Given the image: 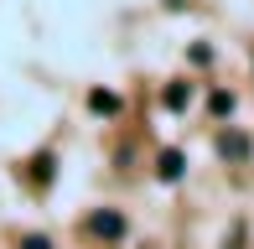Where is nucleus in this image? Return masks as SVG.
I'll return each instance as SVG.
<instances>
[{"instance_id":"obj_1","label":"nucleus","mask_w":254,"mask_h":249,"mask_svg":"<svg viewBox=\"0 0 254 249\" xmlns=\"http://www.w3.org/2000/svg\"><path fill=\"white\" fill-rule=\"evenodd\" d=\"M83 234H94V239H125V213L114 208H99L83 218Z\"/></svg>"},{"instance_id":"obj_2","label":"nucleus","mask_w":254,"mask_h":249,"mask_svg":"<svg viewBox=\"0 0 254 249\" xmlns=\"http://www.w3.org/2000/svg\"><path fill=\"white\" fill-rule=\"evenodd\" d=\"M218 156H223V161H249V135L223 130V135H218Z\"/></svg>"},{"instance_id":"obj_3","label":"nucleus","mask_w":254,"mask_h":249,"mask_svg":"<svg viewBox=\"0 0 254 249\" xmlns=\"http://www.w3.org/2000/svg\"><path fill=\"white\" fill-rule=\"evenodd\" d=\"M156 172H161V182H177V177L187 172V161H182V151H161V166H156Z\"/></svg>"},{"instance_id":"obj_4","label":"nucleus","mask_w":254,"mask_h":249,"mask_svg":"<svg viewBox=\"0 0 254 249\" xmlns=\"http://www.w3.org/2000/svg\"><path fill=\"white\" fill-rule=\"evenodd\" d=\"M88 109H99V115H120V94H109V88H94V94H88Z\"/></svg>"},{"instance_id":"obj_5","label":"nucleus","mask_w":254,"mask_h":249,"mask_svg":"<svg viewBox=\"0 0 254 249\" xmlns=\"http://www.w3.org/2000/svg\"><path fill=\"white\" fill-rule=\"evenodd\" d=\"M161 99H166V109H187V104H192V88H187V83H171Z\"/></svg>"},{"instance_id":"obj_6","label":"nucleus","mask_w":254,"mask_h":249,"mask_svg":"<svg viewBox=\"0 0 254 249\" xmlns=\"http://www.w3.org/2000/svg\"><path fill=\"white\" fill-rule=\"evenodd\" d=\"M31 177H37V182H52V156H37V161H31Z\"/></svg>"},{"instance_id":"obj_7","label":"nucleus","mask_w":254,"mask_h":249,"mask_svg":"<svg viewBox=\"0 0 254 249\" xmlns=\"http://www.w3.org/2000/svg\"><path fill=\"white\" fill-rule=\"evenodd\" d=\"M228 109H234V94H223V88H218V94H213V115H228Z\"/></svg>"},{"instance_id":"obj_8","label":"nucleus","mask_w":254,"mask_h":249,"mask_svg":"<svg viewBox=\"0 0 254 249\" xmlns=\"http://www.w3.org/2000/svg\"><path fill=\"white\" fill-rule=\"evenodd\" d=\"M21 249H52V244L42 239V234H26V239H21Z\"/></svg>"}]
</instances>
